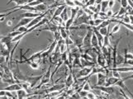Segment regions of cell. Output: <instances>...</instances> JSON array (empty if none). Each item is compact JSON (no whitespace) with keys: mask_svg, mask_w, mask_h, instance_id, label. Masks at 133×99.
<instances>
[{"mask_svg":"<svg viewBox=\"0 0 133 99\" xmlns=\"http://www.w3.org/2000/svg\"><path fill=\"white\" fill-rule=\"evenodd\" d=\"M68 99H81V97L79 95V92H75L74 94H72L70 97H69Z\"/></svg>","mask_w":133,"mask_h":99,"instance_id":"f35d334b","label":"cell"},{"mask_svg":"<svg viewBox=\"0 0 133 99\" xmlns=\"http://www.w3.org/2000/svg\"><path fill=\"white\" fill-rule=\"evenodd\" d=\"M103 19L101 18H98V19H95L94 20V27H96V26H98V25H100L101 23L103 22Z\"/></svg>","mask_w":133,"mask_h":99,"instance_id":"bcb514c9","label":"cell"},{"mask_svg":"<svg viewBox=\"0 0 133 99\" xmlns=\"http://www.w3.org/2000/svg\"><path fill=\"white\" fill-rule=\"evenodd\" d=\"M80 61H81V65L83 67H94L95 64L94 61H89V60H85L84 59H81L80 58Z\"/></svg>","mask_w":133,"mask_h":99,"instance_id":"603a6c76","label":"cell"},{"mask_svg":"<svg viewBox=\"0 0 133 99\" xmlns=\"http://www.w3.org/2000/svg\"><path fill=\"white\" fill-rule=\"evenodd\" d=\"M97 65L98 66L101 67V68L103 69H107V60H106V57L103 55V54L102 52H100L97 54Z\"/></svg>","mask_w":133,"mask_h":99,"instance_id":"5b68a950","label":"cell"},{"mask_svg":"<svg viewBox=\"0 0 133 99\" xmlns=\"http://www.w3.org/2000/svg\"><path fill=\"white\" fill-rule=\"evenodd\" d=\"M93 68V67H92ZM92 68L91 67H83L79 69V71L78 72V74L75 75L76 79L79 78H84V77H88V76L90 74L91 71H92Z\"/></svg>","mask_w":133,"mask_h":99,"instance_id":"277c9868","label":"cell"},{"mask_svg":"<svg viewBox=\"0 0 133 99\" xmlns=\"http://www.w3.org/2000/svg\"><path fill=\"white\" fill-rule=\"evenodd\" d=\"M81 59H84L85 60H89V61H94V58L92 57L89 53H87L84 51V53L81 54Z\"/></svg>","mask_w":133,"mask_h":99,"instance_id":"83f0119b","label":"cell"},{"mask_svg":"<svg viewBox=\"0 0 133 99\" xmlns=\"http://www.w3.org/2000/svg\"><path fill=\"white\" fill-rule=\"evenodd\" d=\"M45 25H47V26L45 28H44L43 30H47L49 31H51L52 33H54V32H56V31H59V26H58L56 23H55V22L52 20L49 21Z\"/></svg>","mask_w":133,"mask_h":99,"instance_id":"ba28073f","label":"cell"},{"mask_svg":"<svg viewBox=\"0 0 133 99\" xmlns=\"http://www.w3.org/2000/svg\"><path fill=\"white\" fill-rule=\"evenodd\" d=\"M40 99H47V97H43L42 98H40Z\"/></svg>","mask_w":133,"mask_h":99,"instance_id":"6f0895ef","label":"cell"},{"mask_svg":"<svg viewBox=\"0 0 133 99\" xmlns=\"http://www.w3.org/2000/svg\"><path fill=\"white\" fill-rule=\"evenodd\" d=\"M7 26H12V22L11 20H8V21L7 22Z\"/></svg>","mask_w":133,"mask_h":99,"instance_id":"816d5d0a","label":"cell"},{"mask_svg":"<svg viewBox=\"0 0 133 99\" xmlns=\"http://www.w3.org/2000/svg\"><path fill=\"white\" fill-rule=\"evenodd\" d=\"M94 89L95 90H98V91H101V92H104L108 94H109V95H112V94H113V93L115 92V90H114L113 87H107V86H96V85H94V86L93 87Z\"/></svg>","mask_w":133,"mask_h":99,"instance_id":"52a82bcc","label":"cell"},{"mask_svg":"<svg viewBox=\"0 0 133 99\" xmlns=\"http://www.w3.org/2000/svg\"><path fill=\"white\" fill-rule=\"evenodd\" d=\"M65 3L66 7H70V8L75 7V4L74 3V0H65Z\"/></svg>","mask_w":133,"mask_h":99,"instance_id":"d590c367","label":"cell"},{"mask_svg":"<svg viewBox=\"0 0 133 99\" xmlns=\"http://www.w3.org/2000/svg\"><path fill=\"white\" fill-rule=\"evenodd\" d=\"M8 15H10V14H9V12H8L0 13V20L3 19V18H5V17H7V16H8Z\"/></svg>","mask_w":133,"mask_h":99,"instance_id":"681fc988","label":"cell"},{"mask_svg":"<svg viewBox=\"0 0 133 99\" xmlns=\"http://www.w3.org/2000/svg\"><path fill=\"white\" fill-rule=\"evenodd\" d=\"M122 79L120 78H117V77H113V76H111V77H108L106 79V83H105L104 86L107 87H113L115 86L116 83L118 82L119 80H121Z\"/></svg>","mask_w":133,"mask_h":99,"instance_id":"7c38bea8","label":"cell"},{"mask_svg":"<svg viewBox=\"0 0 133 99\" xmlns=\"http://www.w3.org/2000/svg\"><path fill=\"white\" fill-rule=\"evenodd\" d=\"M65 43L67 45V46H72V45H74L75 42H74V40H72V38L69 36V37L65 40Z\"/></svg>","mask_w":133,"mask_h":99,"instance_id":"8d00e7d4","label":"cell"},{"mask_svg":"<svg viewBox=\"0 0 133 99\" xmlns=\"http://www.w3.org/2000/svg\"><path fill=\"white\" fill-rule=\"evenodd\" d=\"M83 68V66L81 65L80 58H75L72 63V69H80Z\"/></svg>","mask_w":133,"mask_h":99,"instance_id":"7402d4cb","label":"cell"},{"mask_svg":"<svg viewBox=\"0 0 133 99\" xmlns=\"http://www.w3.org/2000/svg\"><path fill=\"white\" fill-rule=\"evenodd\" d=\"M59 31L61 33V37L62 39L65 40L69 36H70V33H69V31L65 29V26H59Z\"/></svg>","mask_w":133,"mask_h":99,"instance_id":"ffe728a7","label":"cell"},{"mask_svg":"<svg viewBox=\"0 0 133 99\" xmlns=\"http://www.w3.org/2000/svg\"><path fill=\"white\" fill-rule=\"evenodd\" d=\"M66 8V5L65 4H61V5L57 6V8H56V10H55L53 15H52V18H55V17H59L61 14L62 13V12L64 11V9Z\"/></svg>","mask_w":133,"mask_h":99,"instance_id":"2e32d148","label":"cell"},{"mask_svg":"<svg viewBox=\"0 0 133 99\" xmlns=\"http://www.w3.org/2000/svg\"><path fill=\"white\" fill-rule=\"evenodd\" d=\"M20 34H22V33L20 32V31H17V30H16V31H11V32L9 33L8 35L13 38V37H17V36H18V35H20Z\"/></svg>","mask_w":133,"mask_h":99,"instance_id":"ab89813d","label":"cell"},{"mask_svg":"<svg viewBox=\"0 0 133 99\" xmlns=\"http://www.w3.org/2000/svg\"><path fill=\"white\" fill-rule=\"evenodd\" d=\"M31 1H32V0H9V1L7 3V5L10 4L11 3H16V5L17 7H19V6L26 5V4L31 3Z\"/></svg>","mask_w":133,"mask_h":99,"instance_id":"ac0fdd59","label":"cell"},{"mask_svg":"<svg viewBox=\"0 0 133 99\" xmlns=\"http://www.w3.org/2000/svg\"><path fill=\"white\" fill-rule=\"evenodd\" d=\"M92 36H93V27L91 29L87 31V33L83 38L82 40V46H81V50H88L92 48L91 46V39Z\"/></svg>","mask_w":133,"mask_h":99,"instance_id":"7a4b0ae2","label":"cell"},{"mask_svg":"<svg viewBox=\"0 0 133 99\" xmlns=\"http://www.w3.org/2000/svg\"><path fill=\"white\" fill-rule=\"evenodd\" d=\"M129 18H130V24L133 25V16L129 15Z\"/></svg>","mask_w":133,"mask_h":99,"instance_id":"f5cc1de1","label":"cell"},{"mask_svg":"<svg viewBox=\"0 0 133 99\" xmlns=\"http://www.w3.org/2000/svg\"><path fill=\"white\" fill-rule=\"evenodd\" d=\"M61 18L63 20V22H66L68 19H69V16H68V12H67V7L65 8V9H64V11L62 12V13L61 14Z\"/></svg>","mask_w":133,"mask_h":99,"instance_id":"f1b7e54d","label":"cell"},{"mask_svg":"<svg viewBox=\"0 0 133 99\" xmlns=\"http://www.w3.org/2000/svg\"><path fill=\"white\" fill-rule=\"evenodd\" d=\"M95 2H96V0H87L86 3H85V7L91 6V5H94Z\"/></svg>","mask_w":133,"mask_h":99,"instance_id":"ee69618b","label":"cell"},{"mask_svg":"<svg viewBox=\"0 0 133 99\" xmlns=\"http://www.w3.org/2000/svg\"><path fill=\"white\" fill-rule=\"evenodd\" d=\"M82 89L84 90V91H87V92H90L92 90L91 85L89 83V80H86L85 82L83 83V84H82Z\"/></svg>","mask_w":133,"mask_h":99,"instance_id":"cb8c5ba5","label":"cell"},{"mask_svg":"<svg viewBox=\"0 0 133 99\" xmlns=\"http://www.w3.org/2000/svg\"><path fill=\"white\" fill-rule=\"evenodd\" d=\"M77 92H79V95H80L81 98H84V97H86L87 94H88V93H89V92H87V91H84V90H83L82 88L79 89Z\"/></svg>","mask_w":133,"mask_h":99,"instance_id":"74e56055","label":"cell"},{"mask_svg":"<svg viewBox=\"0 0 133 99\" xmlns=\"http://www.w3.org/2000/svg\"><path fill=\"white\" fill-rule=\"evenodd\" d=\"M121 7L127 8L128 7V0H120Z\"/></svg>","mask_w":133,"mask_h":99,"instance_id":"b9f144b4","label":"cell"},{"mask_svg":"<svg viewBox=\"0 0 133 99\" xmlns=\"http://www.w3.org/2000/svg\"><path fill=\"white\" fill-rule=\"evenodd\" d=\"M85 99H98V97L96 96V94L92 93V92H89L88 94H87L86 97H84Z\"/></svg>","mask_w":133,"mask_h":99,"instance_id":"e575fe53","label":"cell"},{"mask_svg":"<svg viewBox=\"0 0 133 99\" xmlns=\"http://www.w3.org/2000/svg\"><path fill=\"white\" fill-rule=\"evenodd\" d=\"M120 28H121V25L120 24H117L115 26H113V27L112 28L111 30V32H110V36H112L113 34H116L119 31H120Z\"/></svg>","mask_w":133,"mask_h":99,"instance_id":"4dcf8cb0","label":"cell"},{"mask_svg":"<svg viewBox=\"0 0 133 99\" xmlns=\"http://www.w3.org/2000/svg\"><path fill=\"white\" fill-rule=\"evenodd\" d=\"M111 22H112V19H107V20H103V22L101 23L100 25H98V26H96V27H94L96 29V30H99V29H101V28H103V27H107V26H108L109 25H110V23Z\"/></svg>","mask_w":133,"mask_h":99,"instance_id":"44dd1931","label":"cell"},{"mask_svg":"<svg viewBox=\"0 0 133 99\" xmlns=\"http://www.w3.org/2000/svg\"><path fill=\"white\" fill-rule=\"evenodd\" d=\"M57 46H58V45H57ZM59 46V52H61V54H63V53L66 52L68 50H69L67 45L65 43H63V44L59 45V46Z\"/></svg>","mask_w":133,"mask_h":99,"instance_id":"1f68e13d","label":"cell"},{"mask_svg":"<svg viewBox=\"0 0 133 99\" xmlns=\"http://www.w3.org/2000/svg\"><path fill=\"white\" fill-rule=\"evenodd\" d=\"M108 2H109V0H104V1L101 3V12H107L108 8Z\"/></svg>","mask_w":133,"mask_h":99,"instance_id":"484cf974","label":"cell"},{"mask_svg":"<svg viewBox=\"0 0 133 99\" xmlns=\"http://www.w3.org/2000/svg\"><path fill=\"white\" fill-rule=\"evenodd\" d=\"M108 99H117L115 97H113V96H112V95H109L108 96Z\"/></svg>","mask_w":133,"mask_h":99,"instance_id":"11a10c76","label":"cell"},{"mask_svg":"<svg viewBox=\"0 0 133 99\" xmlns=\"http://www.w3.org/2000/svg\"><path fill=\"white\" fill-rule=\"evenodd\" d=\"M5 91H8V92H17L18 90L22 89V85L21 83H12L10 85H8L6 88H3Z\"/></svg>","mask_w":133,"mask_h":99,"instance_id":"4fadbf2b","label":"cell"},{"mask_svg":"<svg viewBox=\"0 0 133 99\" xmlns=\"http://www.w3.org/2000/svg\"><path fill=\"white\" fill-rule=\"evenodd\" d=\"M103 1H104V0H96L95 4H100V3H102Z\"/></svg>","mask_w":133,"mask_h":99,"instance_id":"db71d44e","label":"cell"},{"mask_svg":"<svg viewBox=\"0 0 133 99\" xmlns=\"http://www.w3.org/2000/svg\"><path fill=\"white\" fill-rule=\"evenodd\" d=\"M51 69H52V65H50L49 66V68L47 69V71L45 72L44 74H42V79H41L39 84L37 85L36 87H35V90L36 89H40L42 86L45 84H48L50 80H51V76H52V74H51Z\"/></svg>","mask_w":133,"mask_h":99,"instance_id":"6da1fadb","label":"cell"},{"mask_svg":"<svg viewBox=\"0 0 133 99\" xmlns=\"http://www.w3.org/2000/svg\"><path fill=\"white\" fill-rule=\"evenodd\" d=\"M75 84V78L72 74V72H70L69 74L66 76V79L65 81V90L71 88L73 85Z\"/></svg>","mask_w":133,"mask_h":99,"instance_id":"9c48e42d","label":"cell"},{"mask_svg":"<svg viewBox=\"0 0 133 99\" xmlns=\"http://www.w3.org/2000/svg\"><path fill=\"white\" fill-rule=\"evenodd\" d=\"M120 93H121V95L123 97V98H124V99H131V98L126 93V92L124 91V90L122 89V88H120Z\"/></svg>","mask_w":133,"mask_h":99,"instance_id":"60d3db41","label":"cell"},{"mask_svg":"<svg viewBox=\"0 0 133 99\" xmlns=\"http://www.w3.org/2000/svg\"><path fill=\"white\" fill-rule=\"evenodd\" d=\"M55 1H56V2H59L61 0H55Z\"/></svg>","mask_w":133,"mask_h":99,"instance_id":"91938a15","label":"cell"},{"mask_svg":"<svg viewBox=\"0 0 133 99\" xmlns=\"http://www.w3.org/2000/svg\"><path fill=\"white\" fill-rule=\"evenodd\" d=\"M115 0H109L108 2V8H110V9H112V8H113L114 4H115Z\"/></svg>","mask_w":133,"mask_h":99,"instance_id":"7dc6e473","label":"cell"},{"mask_svg":"<svg viewBox=\"0 0 133 99\" xmlns=\"http://www.w3.org/2000/svg\"><path fill=\"white\" fill-rule=\"evenodd\" d=\"M28 65H30V67L32 69H38L39 67H40L39 62H37V61H31V62L29 63Z\"/></svg>","mask_w":133,"mask_h":99,"instance_id":"836d02e7","label":"cell"},{"mask_svg":"<svg viewBox=\"0 0 133 99\" xmlns=\"http://www.w3.org/2000/svg\"><path fill=\"white\" fill-rule=\"evenodd\" d=\"M66 98H67V96H66V94H65V92H64L59 96L56 97V99H66Z\"/></svg>","mask_w":133,"mask_h":99,"instance_id":"c3c4849f","label":"cell"},{"mask_svg":"<svg viewBox=\"0 0 133 99\" xmlns=\"http://www.w3.org/2000/svg\"><path fill=\"white\" fill-rule=\"evenodd\" d=\"M6 93H7V91H5L4 89H0V97L6 96Z\"/></svg>","mask_w":133,"mask_h":99,"instance_id":"f907efd6","label":"cell"},{"mask_svg":"<svg viewBox=\"0 0 133 99\" xmlns=\"http://www.w3.org/2000/svg\"><path fill=\"white\" fill-rule=\"evenodd\" d=\"M101 99H108L107 97H101Z\"/></svg>","mask_w":133,"mask_h":99,"instance_id":"680465c9","label":"cell"},{"mask_svg":"<svg viewBox=\"0 0 133 99\" xmlns=\"http://www.w3.org/2000/svg\"><path fill=\"white\" fill-rule=\"evenodd\" d=\"M34 8H35L36 12H39V13H43V12L49 11L48 10V6L45 3H41V4H39V5H36Z\"/></svg>","mask_w":133,"mask_h":99,"instance_id":"e0dca14e","label":"cell"},{"mask_svg":"<svg viewBox=\"0 0 133 99\" xmlns=\"http://www.w3.org/2000/svg\"><path fill=\"white\" fill-rule=\"evenodd\" d=\"M125 55H124V59H125V62L128 61V60H133V54L128 51V49H125Z\"/></svg>","mask_w":133,"mask_h":99,"instance_id":"d4e9b609","label":"cell"},{"mask_svg":"<svg viewBox=\"0 0 133 99\" xmlns=\"http://www.w3.org/2000/svg\"><path fill=\"white\" fill-rule=\"evenodd\" d=\"M109 69L115 70L119 73H128V72H133V66L130 67H116V68H110Z\"/></svg>","mask_w":133,"mask_h":99,"instance_id":"5bb4252c","label":"cell"},{"mask_svg":"<svg viewBox=\"0 0 133 99\" xmlns=\"http://www.w3.org/2000/svg\"><path fill=\"white\" fill-rule=\"evenodd\" d=\"M17 30V31H19L21 33H24V32H26L27 30H28V29H27L26 26H20V27H18ZM15 31H16V30H15Z\"/></svg>","mask_w":133,"mask_h":99,"instance_id":"f6af8a7d","label":"cell"},{"mask_svg":"<svg viewBox=\"0 0 133 99\" xmlns=\"http://www.w3.org/2000/svg\"><path fill=\"white\" fill-rule=\"evenodd\" d=\"M33 18H28V17H22L21 18V20L18 22V23L16 25V26H14V28H13V31L17 30L18 27H20V26H26L28 25L31 21L32 20Z\"/></svg>","mask_w":133,"mask_h":99,"instance_id":"8fae6325","label":"cell"},{"mask_svg":"<svg viewBox=\"0 0 133 99\" xmlns=\"http://www.w3.org/2000/svg\"><path fill=\"white\" fill-rule=\"evenodd\" d=\"M12 37H10L9 35H8V36H5V37H2L0 42H1V44H7V43L12 42Z\"/></svg>","mask_w":133,"mask_h":99,"instance_id":"4316f807","label":"cell"},{"mask_svg":"<svg viewBox=\"0 0 133 99\" xmlns=\"http://www.w3.org/2000/svg\"><path fill=\"white\" fill-rule=\"evenodd\" d=\"M81 99H85V98H81Z\"/></svg>","mask_w":133,"mask_h":99,"instance_id":"94428289","label":"cell"},{"mask_svg":"<svg viewBox=\"0 0 133 99\" xmlns=\"http://www.w3.org/2000/svg\"><path fill=\"white\" fill-rule=\"evenodd\" d=\"M115 86H117V87H119L120 88H122V89H123L124 90L125 92H128V93L130 94V96L133 98V93L130 91L129 89H128V88L126 86V84H125V81H123L122 79H121V80H119L118 82L116 83V85Z\"/></svg>","mask_w":133,"mask_h":99,"instance_id":"9a60e30c","label":"cell"},{"mask_svg":"<svg viewBox=\"0 0 133 99\" xmlns=\"http://www.w3.org/2000/svg\"><path fill=\"white\" fill-rule=\"evenodd\" d=\"M99 33L103 36V37H105V36H107L108 34H109V26H107V27H103V28H101L98 30Z\"/></svg>","mask_w":133,"mask_h":99,"instance_id":"d6a6232c","label":"cell"},{"mask_svg":"<svg viewBox=\"0 0 133 99\" xmlns=\"http://www.w3.org/2000/svg\"><path fill=\"white\" fill-rule=\"evenodd\" d=\"M0 99H10L9 97H8L7 96H4V97H0Z\"/></svg>","mask_w":133,"mask_h":99,"instance_id":"9f6ffc18","label":"cell"},{"mask_svg":"<svg viewBox=\"0 0 133 99\" xmlns=\"http://www.w3.org/2000/svg\"><path fill=\"white\" fill-rule=\"evenodd\" d=\"M42 77V74L38 76H26V82L29 83L31 89H32L36 86V84H38L40 83Z\"/></svg>","mask_w":133,"mask_h":99,"instance_id":"3957f363","label":"cell"},{"mask_svg":"<svg viewBox=\"0 0 133 99\" xmlns=\"http://www.w3.org/2000/svg\"><path fill=\"white\" fill-rule=\"evenodd\" d=\"M53 34H54V40H59V39L61 38V33H59V31H56V32H54Z\"/></svg>","mask_w":133,"mask_h":99,"instance_id":"7bdbcfd3","label":"cell"},{"mask_svg":"<svg viewBox=\"0 0 133 99\" xmlns=\"http://www.w3.org/2000/svg\"><path fill=\"white\" fill-rule=\"evenodd\" d=\"M124 61H125L124 56H122V55H119V54H117V57H116V63H117V65H121V64H124Z\"/></svg>","mask_w":133,"mask_h":99,"instance_id":"f546056e","label":"cell"},{"mask_svg":"<svg viewBox=\"0 0 133 99\" xmlns=\"http://www.w3.org/2000/svg\"><path fill=\"white\" fill-rule=\"evenodd\" d=\"M97 75V83L96 86H104L106 83V79H107V75L105 74V72H101L96 74Z\"/></svg>","mask_w":133,"mask_h":99,"instance_id":"8992f818","label":"cell"},{"mask_svg":"<svg viewBox=\"0 0 133 99\" xmlns=\"http://www.w3.org/2000/svg\"><path fill=\"white\" fill-rule=\"evenodd\" d=\"M42 13L34 12H25L21 14V17H28V18H35V17L40 16Z\"/></svg>","mask_w":133,"mask_h":99,"instance_id":"d6986e66","label":"cell"},{"mask_svg":"<svg viewBox=\"0 0 133 99\" xmlns=\"http://www.w3.org/2000/svg\"><path fill=\"white\" fill-rule=\"evenodd\" d=\"M17 93V99H25L26 97H28L30 96H32L34 94L32 93H28V92L26 91L25 89L22 88L20 90H18V91L16 92Z\"/></svg>","mask_w":133,"mask_h":99,"instance_id":"30bf717a","label":"cell"}]
</instances>
